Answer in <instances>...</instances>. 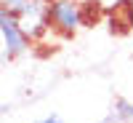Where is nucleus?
Instances as JSON below:
<instances>
[{
  "instance_id": "obj_2",
  "label": "nucleus",
  "mask_w": 133,
  "mask_h": 123,
  "mask_svg": "<svg viewBox=\"0 0 133 123\" xmlns=\"http://www.w3.org/2000/svg\"><path fill=\"white\" fill-rule=\"evenodd\" d=\"M48 16H51V27L56 32L72 35L80 24H85L83 0H51L48 3Z\"/></svg>"
},
{
  "instance_id": "obj_4",
  "label": "nucleus",
  "mask_w": 133,
  "mask_h": 123,
  "mask_svg": "<svg viewBox=\"0 0 133 123\" xmlns=\"http://www.w3.org/2000/svg\"><path fill=\"white\" fill-rule=\"evenodd\" d=\"M43 120H45V123H56V120H59V115L53 113V115H45V118H43Z\"/></svg>"
},
{
  "instance_id": "obj_3",
  "label": "nucleus",
  "mask_w": 133,
  "mask_h": 123,
  "mask_svg": "<svg viewBox=\"0 0 133 123\" xmlns=\"http://www.w3.org/2000/svg\"><path fill=\"white\" fill-rule=\"evenodd\" d=\"M115 113L109 115L107 120H133V104L128 99H115Z\"/></svg>"
},
{
  "instance_id": "obj_1",
  "label": "nucleus",
  "mask_w": 133,
  "mask_h": 123,
  "mask_svg": "<svg viewBox=\"0 0 133 123\" xmlns=\"http://www.w3.org/2000/svg\"><path fill=\"white\" fill-rule=\"evenodd\" d=\"M0 35H3V62H11V59L21 56L27 51V46H29L27 32L21 30L19 19L8 8L0 11Z\"/></svg>"
}]
</instances>
